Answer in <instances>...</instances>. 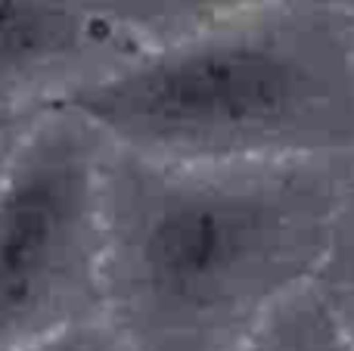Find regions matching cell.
Returning a JSON list of instances; mask_svg holds the SVG:
<instances>
[{"instance_id": "1", "label": "cell", "mask_w": 354, "mask_h": 351, "mask_svg": "<svg viewBox=\"0 0 354 351\" xmlns=\"http://www.w3.org/2000/svg\"><path fill=\"white\" fill-rule=\"evenodd\" d=\"M351 155L106 149L103 317L131 351H233L324 265Z\"/></svg>"}, {"instance_id": "2", "label": "cell", "mask_w": 354, "mask_h": 351, "mask_svg": "<svg viewBox=\"0 0 354 351\" xmlns=\"http://www.w3.org/2000/svg\"><path fill=\"white\" fill-rule=\"evenodd\" d=\"M68 109L162 162L351 155L354 103L295 31L212 28L81 84Z\"/></svg>"}, {"instance_id": "3", "label": "cell", "mask_w": 354, "mask_h": 351, "mask_svg": "<svg viewBox=\"0 0 354 351\" xmlns=\"http://www.w3.org/2000/svg\"><path fill=\"white\" fill-rule=\"evenodd\" d=\"M106 149L68 109L0 168V351L103 317Z\"/></svg>"}, {"instance_id": "4", "label": "cell", "mask_w": 354, "mask_h": 351, "mask_svg": "<svg viewBox=\"0 0 354 351\" xmlns=\"http://www.w3.org/2000/svg\"><path fill=\"white\" fill-rule=\"evenodd\" d=\"M78 16L66 0H0V84H16L78 44Z\"/></svg>"}, {"instance_id": "5", "label": "cell", "mask_w": 354, "mask_h": 351, "mask_svg": "<svg viewBox=\"0 0 354 351\" xmlns=\"http://www.w3.org/2000/svg\"><path fill=\"white\" fill-rule=\"evenodd\" d=\"M233 351H354L333 321L317 286L305 283L283 298Z\"/></svg>"}, {"instance_id": "6", "label": "cell", "mask_w": 354, "mask_h": 351, "mask_svg": "<svg viewBox=\"0 0 354 351\" xmlns=\"http://www.w3.org/2000/svg\"><path fill=\"white\" fill-rule=\"evenodd\" d=\"M314 286L324 296L333 321L354 348V159L345 171L342 196H339L336 221H333L330 246L320 265Z\"/></svg>"}, {"instance_id": "7", "label": "cell", "mask_w": 354, "mask_h": 351, "mask_svg": "<svg viewBox=\"0 0 354 351\" xmlns=\"http://www.w3.org/2000/svg\"><path fill=\"white\" fill-rule=\"evenodd\" d=\"M25 351H131L124 339L115 333L106 317H91V321L72 323L47 339L35 342Z\"/></svg>"}, {"instance_id": "8", "label": "cell", "mask_w": 354, "mask_h": 351, "mask_svg": "<svg viewBox=\"0 0 354 351\" xmlns=\"http://www.w3.org/2000/svg\"><path fill=\"white\" fill-rule=\"evenodd\" d=\"M180 6H202V10H239L249 3H261V0H174Z\"/></svg>"}]
</instances>
